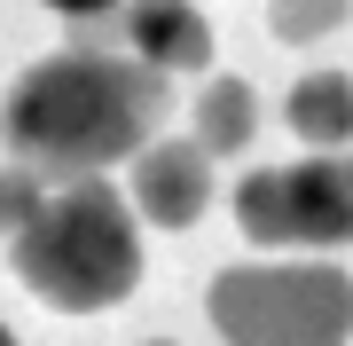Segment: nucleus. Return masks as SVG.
Segmentation results:
<instances>
[{"label": "nucleus", "mask_w": 353, "mask_h": 346, "mask_svg": "<svg viewBox=\"0 0 353 346\" xmlns=\"http://www.w3.org/2000/svg\"><path fill=\"white\" fill-rule=\"evenodd\" d=\"M173 110V79L134 64L118 48H63L48 64H32L8 87L0 134L48 181L102 173L118 157H141L157 142V118Z\"/></svg>", "instance_id": "1"}, {"label": "nucleus", "mask_w": 353, "mask_h": 346, "mask_svg": "<svg viewBox=\"0 0 353 346\" xmlns=\"http://www.w3.org/2000/svg\"><path fill=\"white\" fill-rule=\"evenodd\" d=\"M16 276L32 283L48 307L63 315H102L141 283V236H134V213L110 181L79 173V181H55L39 197V213L16 229L8 244Z\"/></svg>", "instance_id": "2"}, {"label": "nucleus", "mask_w": 353, "mask_h": 346, "mask_svg": "<svg viewBox=\"0 0 353 346\" xmlns=\"http://www.w3.org/2000/svg\"><path fill=\"white\" fill-rule=\"evenodd\" d=\"M204 307L220 346H345L353 276L338 260H243L212 276Z\"/></svg>", "instance_id": "3"}, {"label": "nucleus", "mask_w": 353, "mask_h": 346, "mask_svg": "<svg viewBox=\"0 0 353 346\" xmlns=\"http://www.w3.org/2000/svg\"><path fill=\"white\" fill-rule=\"evenodd\" d=\"M236 229L252 244H353V150H306L299 166L243 173Z\"/></svg>", "instance_id": "4"}, {"label": "nucleus", "mask_w": 353, "mask_h": 346, "mask_svg": "<svg viewBox=\"0 0 353 346\" xmlns=\"http://www.w3.org/2000/svg\"><path fill=\"white\" fill-rule=\"evenodd\" d=\"M134 213L157 220V229H196L204 205H212V150H204L196 134L181 142H150V150L134 157Z\"/></svg>", "instance_id": "5"}, {"label": "nucleus", "mask_w": 353, "mask_h": 346, "mask_svg": "<svg viewBox=\"0 0 353 346\" xmlns=\"http://www.w3.org/2000/svg\"><path fill=\"white\" fill-rule=\"evenodd\" d=\"M110 39L118 55H134V64L150 71H212V24L189 8V0H126V8H110Z\"/></svg>", "instance_id": "6"}, {"label": "nucleus", "mask_w": 353, "mask_h": 346, "mask_svg": "<svg viewBox=\"0 0 353 346\" xmlns=\"http://www.w3.org/2000/svg\"><path fill=\"white\" fill-rule=\"evenodd\" d=\"M283 118H290V134L306 150H353V79L345 71H306L290 87Z\"/></svg>", "instance_id": "7"}, {"label": "nucleus", "mask_w": 353, "mask_h": 346, "mask_svg": "<svg viewBox=\"0 0 353 346\" xmlns=\"http://www.w3.org/2000/svg\"><path fill=\"white\" fill-rule=\"evenodd\" d=\"M252 126H259L252 79L212 71V79H204V95H196V110H189V134H196L212 157H243V150H252Z\"/></svg>", "instance_id": "8"}, {"label": "nucleus", "mask_w": 353, "mask_h": 346, "mask_svg": "<svg viewBox=\"0 0 353 346\" xmlns=\"http://www.w3.org/2000/svg\"><path fill=\"white\" fill-rule=\"evenodd\" d=\"M353 0H267V32L290 39V48H314V39H330L345 24Z\"/></svg>", "instance_id": "9"}, {"label": "nucleus", "mask_w": 353, "mask_h": 346, "mask_svg": "<svg viewBox=\"0 0 353 346\" xmlns=\"http://www.w3.org/2000/svg\"><path fill=\"white\" fill-rule=\"evenodd\" d=\"M48 189H55V181H48V173H32L24 157H16V166H0V236L24 229V220L39 213V197H48Z\"/></svg>", "instance_id": "10"}, {"label": "nucleus", "mask_w": 353, "mask_h": 346, "mask_svg": "<svg viewBox=\"0 0 353 346\" xmlns=\"http://www.w3.org/2000/svg\"><path fill=\"white\" fill-rule=\"evenodd\" d=\"M39 8H55V16H79V24H102L110 8H126V0H39Z\"/></svg>", "instance_id": "11"}, {"label": "nucleus", "mask_w": 353, "mask_h": 346, "mask_svg": "<svg viewBox=\"0 0 353 346\" xmlns=\"http://www.w3.org/2000/svg\"><path fill=\"white\" fill-rule=\"evenodd\" d=\"M0 346H16V338H8V331H0Z\"/></svg>", "instance_id": "12"}, {"label": "nucleus", "mask_w": 353, "mask_h": 346, "mask_svg": "<svg viewBox=\"0 0 353 346\" xmlns=\"http://www.w3.org/2000/svg\"><path fill=\"white\" fill-rule=\"evenodd\" d=\"M150 346H173V338H150Z\"/></svg>", "instance_id": "13"}]
</instances>
